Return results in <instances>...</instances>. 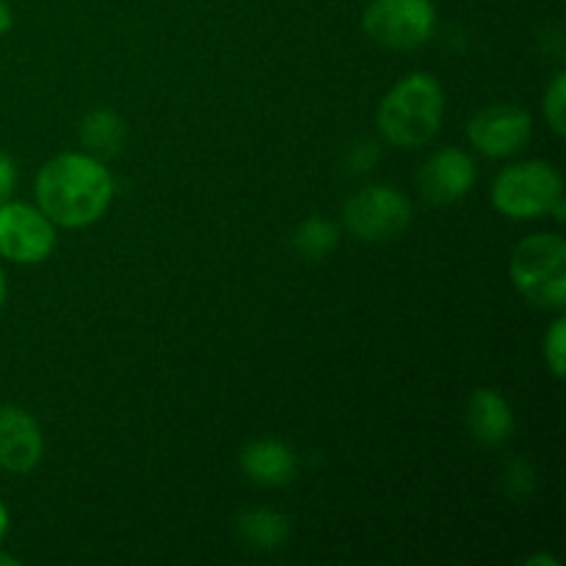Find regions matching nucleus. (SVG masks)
Listing matches in <instances>:
<instances>
[{
  "mask_svg": "<svg viewBox=\"0 0 566 566\" xmlns=\"http://www.w3.org/2000/svg\"><path fill=\"white\" fill-rule=\"evenodd\" d=\"M431 0H374L363 14V28L374 42L392 50H412L434 31Z\"/></svg>",
  "mask_w": 566,
  "mask_h": 566,
  "instance_id": "5",
  "label": "nucleus"
},
{
  "mask_svg": "<svg viewBox=\"0 0 566 566\" xmlns=\"http://www.w3.org/2000/svg\"><path fill=\"white\" fill-rule=\"evenodd\" d=\"M531 138V116L514 105L486 108L470 122V142L484 155H512Z\"/></svg>",
  "mask_w": 566,
  "mask_h": 566,
  "instance_id": "8",
  "label": "nucleus"
},
{
  "mask_svg": "<svg viewBox=\"0 0 566 566\" xmlns=\"http://www.w3.org/2000/svg\"><path fill=\"white\" fill-rule=\"evenodd\" d=\"M564 114H566V75L564 72H558L545 94V116H547V122H551L553 130H556V136H564L566 133V125H564L566 116Z\"/></svg>",
  "mask_w": 566,
  "mask_h": 566,
  "instance_id": "16",
  "label": "nucleus"
},
{
  "mask_svg": "<svg viewBox=\"0 0 566 566\" xmlns=\"http://www.w3.org/2000/svg\"><path fill=\"white\" fill-rule=\"evenodd\" d=\"M42 459V431L36 420L17 407H0V468L28 473Z\"/></svg>",
  "mask_w": 566,
  "mask_h": 566,
  "instance_id": "9",
  "label": "nucleus"
},
{
  "mask_svg": "<svg viewBox=\"0 0 566 566\" xmlns=\"http://www.w3.org/2000/svg\"><path fill=\"white\" fill-rule=\"evenodd\" d=\"M125 138V125L119 116L108 114V111H97L83 122V142L94 149V153L114 155L116 147Z\"/></svg>",
  "mask_w": 566,
  "mask_h": 566,
  "instance_id": "14",
  "label": "nucleus"
},
{
  "mask_svg": "<svg viewBox=\"0 0 566 566\" xmlns=\"http://www.w3.org/2000/svg\"><path fill=\"white\" fill-rule=\"evenodd\" d=\"M0 566H17V558L6 556V553H0Z\"/></svg>",
  "mask_w": 566,
  "mask_h": 566,
  "instance_id": "23",
  "label": "nucleus"
},
{
  "mask_svg": "<svg viewBox=\"0 0 566 566\" xmlns=\"http://www.w3.org/2000/svg\"><path fill=\"white\" fill-rule=\"evenodd\" d=\"M468 423L481 442H503L514 431L512 409L492 390L473 392L468 407Z\"/></svg>",
  "mask_w": 566,
  "mask_h": 566,
  "instance_id": "11",
  "label": "nucleus"
},
{
  "mask_svg": "<svg viewBox=\"0 0 566 566\" xmlns=\"http://www.w3.org/2000/svg\"><path fill=\"white\" fill-rule=\"evenodd\" d=\"M9 28H11V9H9V3H6V0H0V36H3Z\"/></svg>",
  "mask_w": 566,
  "mask_h": 566,
  "instance_id": "19",
  "label": "nucleus"
},
{
  "mask_svg": "<svg viewBox=\"0 0 566 566\" xmlns=\"http://www.w3.org/2000/svg\"><path fill=\"white\" fill-rule=\"evenodd\" d=\"M6 531H9V512H6V506L0 503V539L6 536Z\"/></svg>",
  "mask_w": 566,
  "mask_h": 566,
  "instance_id": "20",
  "label": "nucleus"
},
{
  "mask_svg": "<svg viewBox=\"0 0 566 566\" xmlns=\"http://www.w3.org/2000/svg\"><path fill=\"white\" fill-rule=\"evenodd\" d=\"M475 166L459 149H442L420 171V191L429 202H453L473 188Z\"/></svg>",
  "mask_w": 566,
  "mask_h": 566,
  "instance_id": "10",
  "label": "nucleus"
},
{
  "mask_svg": "<svg viewBox=\"0 0 566 566\" xmlns=\"http://www.w3.org/2000/svg\"><path fill=\"white\" fill-rule=\"evenodd\" d=\"M3 302H6V276L3 271H0V307H3Z\"/></svg>",
  "mask_w": 566,
  "mask_h": 566,
  "instance_id": "22",
  "label": "nucleus"
},
{
  "mask_svg": "<svg viewBox=\"0 0 566 566\" xmlns=\"http://www.w3.org/2000/svg\"><path fill=\"white\" fill-rule=\"evenodd\" d=\"M55 232L42 210L22 202H0V258L39 263L53 252Z\"/></svg>",
  "mask_w": 566,
  "mask_h": 566,
  "instance_id": "7",
  "label": "nucleus"
},
{
  "mask_svg": "<svg viewBox=\"0 0 566 566\" xmlns=\"http://www.w3.org/2000/svg\"><path fill=\"white\" fill-rule=\"evenodd\" d=\"M562 199V177L551 164L528 160L509 166L492 186V205L509 219H536Z\"/></svg>",
  "mask_w": 566,
  "mask_h": 566,
  "instance_id": "4",
  "label": "nucleus"
},
{
  "mask_svg": "<svg viewBox=\"0 0 566 566\" xmlns=\"http://www.w3.org/2000/svg\"><path fill=\"white\" fill-rule=\"evenodd\" d=\"M512 280L534 307H566V243L562 235L539 232L514 249Z\"/></svg>",
  "mask_w": 566,
  "mask_h": 566,
  "instance_id": "3",
  "label": "nucleus"
},
{
  "mask_svg": "<svg viewBox=\"0 0 566 566\" xmlns=\"http://www.w3.org/2000/svg\"><path fill=\"white\" fill-rule=\"evenodd\" d=\"M442 108H446V99H442L440 83L431 75L415 72L392 86V92L381 103V136L396 147H423L440 130Z\"/></svg>",
  "mask_w": 566,
  "mask_h": 566,
  "instance_id": "2",
  "label": "nucleus"
},
{
  "mask_svg": "<svg viewBox=\"0 0 566 566\" xmlns=\"http://www.w3.org/2000/svg\"><path fill=\"white\" fill-rule=\"evenodd\" d=\"M14 164H11L9 158H6L3 153H0V202H6L11 193V188H14Z\"/></svg>",
  "mask_w": 566,
  "mask_h": 566,
  "instance_id": "18",
  "label": "nucleus"
},
{
  "mask_svg": "<svg viewBox=\"0 0 566 566\" xmlns=\"http://www.w3.org/2000/svg\"><path fill=\"white\" fill-rule=\"evenodd\" d=\"M238 531L258 551H276L287 539V520L274 512H249L238 520Z\"/></svg>",
  "mask_w": 566,
  "mask_h": 566,
  "instance_id": "13",
  "label": "nucleus"
},
{
  "mask_svg": "<svg viewBox=\"0 0 566 566\" xmlns=\"http://www.w3.org/2000/svg\"><path fill=\"white\" fill-rule=\"evenodd\" d=\"M412 219L407 197L396 188H365L346 205V227L363 241H387L407 230Z\"/></svg>",
  "mask_w": 566,
  "mask_h": 566,
  "instance_id": "6",
  "label": "nucleus"
},
{
  "mask_svg": "<svg viewBox=\"0 0 566 566\" xmlns=\"http://www.w3.org/2000/svg\"><path fill=\"white\" fill-rule=\"evenodd\" d=\"M111 197L114 182L108 169L88 155H59L36 177L39 210L59 227L94 224L108 210Z\"/></svg>",
  "mask_w": 566,
  "mask_h": 566,
  "instance_id": "1",
  "label": "nucleus"
},
{
  "mask_svg": "<svg viewBox=\"0 0 566 566\" xmlns=\"http://www.w3.org/2000/svg\"><path fill=\"white\" fill-rule=\"evenodd\" d=\"M337 243V230L329 221L310 219L302 230L296 232V249L307 260H321L335 249Z\"/></svg>",
  "mask_w": 566,
  "mask_h": 566,
  "instance_id": "15",
  "label": "nucleus"
},
{
  "mask_svg": "<svg viewBox=\"0 0 566 566\" xmlns=\"http://www.w3.org/2000/svg\"><path fill=\"white\" fill-rule=\"evenodd\" d=\"M545 357L551 370L556 374V379H564V363H566V321L558 318L556 324L551 326L545 337Z\"/></svg>",
  "mask_w": 566,
  "mask_h": 566,
  "instance_id": "17",
  "label": "nucleus"
},
{
  "mask_svg": "<svg viewBox=\"0 0 566 566\" xmlns=\"http://www.w3.org/2000/svg\"><path fill=\"white\" fill-rule=\"evenodd\" d=\"M243 470L249 473V479H254L258 484H287L293 475V453L287 451L280 442H252V446L243 451L241 457Z\"/></svg>",
  "mask_w": 566,
  "mask_h": 566,
  "instance_id": "12",
  "label": "nucleus"
},
{
  "mask_svg": "<svg viewBox=\"0 0 566 566\" xmlns=\"http://www.w3.org/2000/svg\"><path fill=\"white\" fill-rule=\"evenodd\" d=\"M539 564H545V566H558L556 558H547V556H536V558H531V562H528V566H539Z\"/></svg>",
  "mask_w": 566,
  "mask_h": 566,
  "instance_id": "21",
  "label": "nucleus"
}]
</instances>
